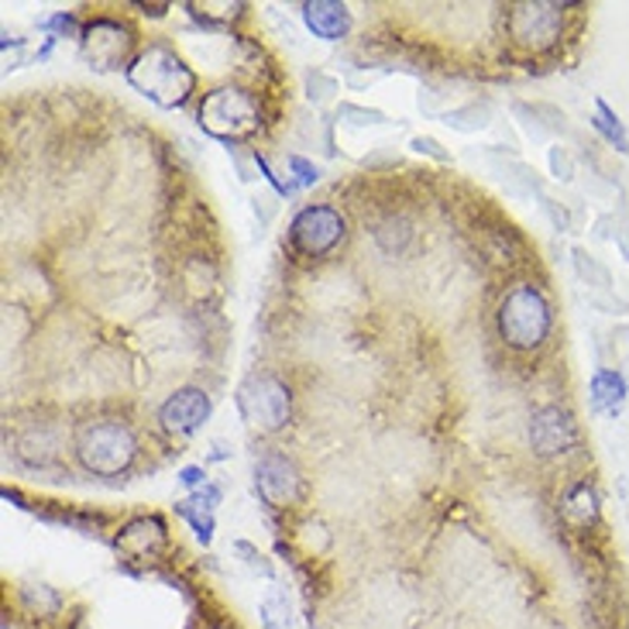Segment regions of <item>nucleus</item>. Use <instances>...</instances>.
<instances>
[{"instance_id":"nucleus-7","label":"nucleus","mask_w":629,"mask_h":629,"mask_svg":"<svg viewBox=\"0 0 629 629\" xmlns=\"http://www.w3.org/2000/svg\"><path fill=\"white\" fill-rule=\"evenodd\" d=\"M510 35L516 45L544 53L561 38V8L558 4H516L510 11Z\"/></svg>"},{"instance_id":"nucleus-20","label":"nucleus","mask_w":629,"mask_h":629,"mask_svg":"<svg viewBox=\"0 0 629 629\" xmlns=\"http://www.w3.org/2000/svg\"><path fill=\"white\" fill-rule=\"evenodd\" d=\"M341 114L351 125H385V114L382 110H365V107H354V104H341Z\"/></svg>"},{"instance_id":"nucleus-1","label":"nucleus","mask_w":629,"mask_h":629,"mask_svg":"<svg viewBox=\"0 0 629 629\" xmlns=\"http://www.w3.org/2000/svg\"><path fill=\"white\" fill-rule=\"evenodd\" d=\"M128 83L144 93L159 107H183L193 90H197V77L193 69L173 53L168 45H152L128 66Z\"/></svg>"},{"instance_id":"nucleus-4","label":"nucleus","mask_w":629,"mask_h":629,"mask_svg":"<svg viewBox=\"0 0 629 629\" xmlns=\"http://www.w3.org/2000/svg\"><path fill=\"white\" fill-rule=\"evenodd\" d=\"M499 330L510 348H537L550 330V310L534 286H516L499 306Z\"/></svg>"},{"instance_id":"nucleus-23","label":"nucleus","mask_w":629,"mask_h":629,"mask_svg":"<svg viewBox=\"0 0 629 629\" xmlns=\"http://www.w3.org/2000/svg\"><path fill=\"white\" fill-rule=\"evenodd\" d=\"M413 149L423 152V155H430V159H438V162H447V159H451V155L441 149V141H433V138H413Z\"/></svg>"},{"instance_id":"nucleus-25","label":"nucleus","mask_w":629,"mask_h":629,"mask_svg":"<svg viewBox=\"0 0 629 629\" xmlns=\"http://www.w3.org/2000/svg\"><path fill=\"white\" fill-rule=\"evenodd\" d=\"M237 554H245V558H248V568H255V571H261V574H272V568L265 564V558H261V554H258L255 547H248V544H237Z\"/></svg>"},{"instance_id":"nucleus-9","label":"nucleus","mask_w":629,"mask_h":629,"mask_svg":"<svg viewBox=\"0 0 629 629\" xmlns=\"http://www.w3.org/2000/svg\"><path fill=\"white\" fill-rule=\"evenodd\" d=\"M210 417V396L200 393V389H179L173 393L162 409H159V420L168 433H179V438H186V433L200 430V423Z\"/></svg>"},{"instance_id":"nucleus-17","label":"nucleus","mask_w":629,"mask_h":629,"mask_svg":"<svg viewBox=\"0 0 629 629\" xmlns=\"http://www.w3.org/2000/svg\"><path fill=\"white\" fill-rule=\"evenodd\" d=\"M574 265H578V276H582L589 286H598V289H609V272L602 269V265L585 252V248H574Z\"/></svg>"},{"instance_id":"nucleus-18","label":"nucleus","mask_w":629,"mask_h":629,"mask_svg":"<svg viewBox=\"0 0 629 629\" xmlns=\"http://www.w3.org/2000/svg\"><path fill=\"white\" fill-rule=\"evenodd\" d=\"M261 622H265V629H289V609H286L282 595L272 592L261 602Z\"/></svg>"},{"instance_id":"nucleus-27","label":"nucleus","mask_w":629,"mask_h":629,"mask_svg":"<svg viewBox=\"0 0 629 629\" xmlns=\"http://www.w3.org/2000/svg\"><path fill=\"white\" fill-rule=\"evenodd\" d=\"M626 378H629V361H626Z\"/></svg>"},{"instance_id":"nucleus-26","label":"nucleus","mask_w":629,"mask_h":629,"mask_svg":"<svg viewBox=\"0 0 629 629\" xmlns=\"http://www.w3.org/2000/svg\"><path fill=\"white\" fill-rule=\"evenodd\" d=\"M183 481H189V486H197V481H200V471H197V468L183 471Z\"/></svg>"},{"instance_id":"nucleus-16","label":"nucleus","mask_w":629,"mask_h":629,"mask_svg":"<svg viewBox=\"0 0 629 629\" xmlns=\"http://www.w3.org/2000/svg\"><path fill=\"white\" fill-rule=\"evenodd\" d=\"M409 224L403 221V217H389V221H382L378 224V231H375V237H378V245L385 248V252H399L406 241H409Z\"/></svg>"},{"instance_id":"nucleus-15","label":"nucleus","mask_w":629,"mask_h":629,"mask_svg":"<svg viewBox=\"0 0 629 629\" xmlns=\"http://www.w3.org/2000/svg\"><path fill=\"white\" fill-rule=\"evenodd\" d=\"M595 496H592V489L589 486H578V489H571V496H568V502H564V516L571 520V523H578V526H589L592 520H595Z\"/></svg>"},{"instance_id":"nucleus-10","label":"nucleus","mask_w":629,"mask_h":629,"mask_svg":"<svg viewBox=\"0 0 629 629\" xmlns=\"http://www.w3.org/2000/svg\"><path fill=\"white\" fill-rule=\"evenodd\" d=\"M255 486H258L265 502L286 505V502H293L300 496V475L282 454H265L258 462V468H255Z\"/></svg>"},{"instance_id":"nucleus-11","label":"nucleus","mask_w":629,"mask_h":629,"mask_svg":"<svg viewBox=\"0 0 629 629\" xmlns=\"http://www.w3.org/2000/svg\"><path fill=\"white\" fill-rule=\"evenodd\" d=\"M529 444H534L537 454H561L574 444V423L564 409L550 406V409H540L529 423Z\"/></svg>"},{"instance_id":"nucleus-21","label":"nucleus","mask_w":629,"mask_h":629,"mask_svg":"<svg viewBox=\"0 0 629 629\" xmlns=\"http://www.w3.org/2000/svg\"><path fill=\"white\" fill-rule=\"evenodd\" d=\"M550 173L558 179H574V159L568 149H561V144H554L550 149Z\"/></svg>"},{"instance_id":"nucleus-13","label":"nucleus","mask_w":629,"mask_h":629,"mask_svg":"<svg viewBox=\"0 0 629 629\" xmlns=\"http://www.w3.org/2000/svg\"><path fill=\"white\" fill-rule=\"evenodd\" d=\"M622 396H626V385L616 372H598L592 378V403L602 413H619Z\"/></svg>"},{"instance_id":"nucleus-6","label":"nucleus","mask_w":629,"mask_h":629,"mask_svg":"<svg viewBox=\"0 0 629 629\" xmlns=\"http://www.w3.org/2000/svg\"><path fill=\"white\" fill-rule=\"evenodd\" d=\"M345 241V221L330 207H306L293 221V245L306 258H321Z\"/></svg>"},{"instance_id":"nucleus-24","label":"nucleus","mask_w":629,"mask_h":629,"mask_svg":"<svg viewBox=\"0 0 629 629\" xmlns=\"http://www.w3.org/2000/svg\"><path fill=\"white\" fill-rule=\"evenodd\" d=\"M544 213L550 217L554 228H558V231H568V210H564V207H558L554 200H547V197H544Z\"/></svg>"},{"instance_id":"nucleus-12","label":"nucleus","mask_w":629,"mask_h":629,"mask_svg":"<svg viewBox=\"0 0 629 629\" xmlns=\"http://www.w3.org/2000/svg\"><path fill=\"white\" fill-rule=\"evenodd\" d=\"M303 21L306 28L324 38V42H337L345 38L348 28H351V14L345 4H334V0H317V4H306L303 8Z\"/></svg>"},{"instance_id":"nucleus-5","label":"nucleus","mask_w":629,"mask_h":629,"mask_svg":"<svg viewBox=\"0 0 629 629\" xmlns=\"http://www.w3.org/2000/svg\"><path fill=\"white\" fill-rule=\"evenodd\" d=\"M237 406L255 430H279L289 420V389L272 375H255L241 385Z\"/></svg>"},{"instance_id":"nucleus-22","label":"nucleus","mask_w":629,"mask_h":629,"mask_svg":"<svg viewBox=\"0 0 629 629\" xmlns=\"http://www.w3.org/2000/svg\"><path fill=\"white\" fill-rule=\"evenodd\" d=\"M598 117H602L598 125L609 131V138H613V141H619V152H626V135H622V128L616 125V117L609 114V107H606V104H598Z\"/></svg>"},{"instance_id":"nucleus-3","label":"nucleus","mask_w":629,"mask_h":629,"mask_svg":"<svg viewBox=\"0 0 629 629\" xmlns=\"http://www.w3.org/2000/svg\"><path fill=\"white\" fill-rule=\"evenodd\" d=\"M77 454H80L83 468L93 475H120L131 468L138 444H135V433L125 423L101 420V423L80 427Z\"/></svg>"},{"instance_id":"nucleus-8","label":"nucleus","mask_w":629,"mask_h":629,"mask_svg":"<svg viewBox=\"0 0 629 629\" xmlns=\"http://www.w3.org/2000/svg\"><path fill=\"white\" fill-rule=\"evenodd\" d=\"M135 48V35L131 28H125L120 21L110 18H96L93 24L83 28V56L96 66V69H117L125 66Z\"/></svg>"},{"instance_id":"nucleus-19","label":"nucleus","mask_w":629,"mask_h":629,"mask_svg":"<svg viewBox=\"0 0 629 629\" xmlns=\"http://www.w3.org/2000/svg\"><path fill=\"white\" fill-rule=\"evenodd\" d=\"M306 90H310V101L327 104L330 96L337 93V83H334L330 77H324V72H310V77H306Z\"/></svg>"},{"instance_id":"nucleus-2","label":"nucleus","mask_w":629,"mask_h":629,"mask_svg":"<svg viewBox=\"0 0 629 629\" xmlns=\"http://www.w3.org/2000/svg\"><path fill=\"white\" fill-rule=\"evenodd\" d=\"M200 128L221 141H245L261 128V110L258 101L245 90H234V86H221L203 96L200 104Z\"/></svg>"},{"instance_id":"nucleus-14","label":"nucleus","mask_w":629,"mask_h":629,"mask_svg":"<svg viewBox=\"0 0 629 629\" xmlns=\"http://www.w3.org/2000/svg\"><path fill=\"white\" fill-rule=\"evenodd\" d=\"M447 125L454 131H481V128L492 125V110H489V104L457 107V110H447Z\"/></svg>"}]
</instances>
